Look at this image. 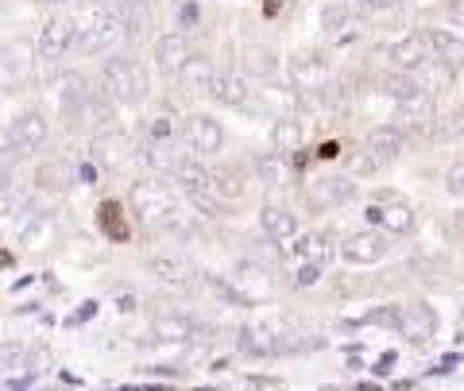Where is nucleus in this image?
<instances>
[{
  "instance_id": "nucleus-41",
  "label": "nucleus",
  "mask_w": 464,
  "mask_h": 391,
  "mask_svg": "<svg viewBox=\"0 0 464 391\" xmlns=\"http://www.w3.org/2000/svg\"><path fill=\"white\" fill-rule=\"evenodd\" d=\"M445 191H449V194H457V198L464 194V155L449 163V171H445Z\"/></svg>"
},
{
  "instance_id": "nucleus-32",
  "label": "nucleus",
  "mask_w": 464,
  "mask_h": 391,
  "mask_svg": "<svg viewBox=\"0 0 464 391\" xmlns=\"http://www.w3.org/2000/svg\"><path fill=\"white\" fill-rule=\"evenodd\" d=\"M414 78H418V85H422V93H430V97H433V93H445L449 85H453L457 70H453V66H445L441 59H430L422 70H418Z\"/></svg>"
},
{
  "instance_id": "nucleus-34",
  "label": "nucleus",
  "mask_w": 464,
  "mask_h": 391,
  "mask_svg": "<svg viewBox=\"0 0 464 391\" xmlns=\"http://www.w3.org/2000/svg\"><path fill=\"white\" fill-rule=\"evenodd\" d=\"M124 27H128V39H148L151 32V12L143 0H124Z\"/></svg>"
},
{
  "instance_id": "nucleus-40",
  "label": "nucleus",
  "mask_w": 464,
  "mask_h": 391,
  "mask_svg": "<svg viewBox=\"0 0 464 391\" xmlns=\"http://www.w3.org/2000/svg\"><path fill=\"white\" fill-rule=\"evenodd\" d=\"M375 171H380V163H375V159L364 152V148H360V152H353V155H348V179H364V175H375Z\"/></svg>"
},
{
  "instance_id": "nucleus-30",
  "label": "nucleus",
  "mask_w": 464,
  "mask_h": 391,
  "mask_svg": "<svg viewBox=\"0 0 464 391\" xmlns=\"http://www.w3.org/2000/svg\"><path fill=\"white\" fill-rule=\"evenodd\" d=\"M54 237H58V221H54V213H51V210L32 213V221H27V225H24V233H20V240L27 244V249H47Z\"/></svg>"
},
{
  "instance_id": "nucleus-39",
  "label": "nucleus",
  "mask_w": 464,
  "mask_h": 391,
  "mask_svg": "<svg viewBox=\"0 0 464 391\" xmlns=\"http://www.w3.org/2000/svg\"><path fill=\"white\" fill-rule=\"evenodd\" d=\"M190 206H194L201 217H209V221H213V217H228V206H225V201L217 198V194H198V198H190Z\"/></svg>"
},
{
  "instance_id": "nucleus-18",
  "label": "nucleus",
  "mask_w": 464,
  "mask_h": 391,
  "mask_svg": "<svg viewBox=\"0 0 464 391\" xmlns=\"http://www.w3.org/2000/svg\"><path fill=\"white\" fill-rule=\"evenodd\" d=\"M259 229L271 237V240H295L298 237V213L290 210V206H279V201H267L264 210H259Z\"/></svg>"
},
{
  "instance_id": "nucleus-19",
  "label": "nucleus",
  "mask_w": 464,
  "mask_h": 391,
  "mask_svg": "<svg viewBox=\"0 0 464 391\" xmlns=\"http://www.w3.org/2000/svg\"><path fill=\"white\" fill-rule=\"evenodd\" d=\"M399 329L411 345H426L433 337V329H438V318H433L426 302H411V307H402V314H399Z\"/></svg>"
},
{
  "instance_id": "nucleus-15",
  "label": "nucleus",
  "mask_w": 464,
  "mask_h": 391,
  "mask_svg": "<svg viewBox=\"0 0 464 391\" xmlns=\"http://www.w3.org/2000/svg\"><path fill=\"white\" fill-rule=\"evenodd\" d=\"M209 182H213V194L225 201H240L244 194H248V171H244V163H217L209 167Z\"/></svg>"
},
{
  "instance_id": "nucleus-49",
  "label": "nucleus",
  "mask_w": 464,
  "mask_h": 391,
  "mask_svg": "<svg viewBox=\"0 0 464 391\" xmlns=\"http://www.w3.org/2000/svg\"><path fill=\"white\" fill-rule=\"evenodd\" d=\"M460 117H464V101H460Z\"/></svg>"
},
{
  "instance_id": "nucleus-45",
  "label": "nucleus",
  "mask_w": 464,
  "mask_h": 391,
  "mask_svg": "<svg viewBox=\"0 0 464 391\" xmlns=\"http://www.w3.org/2000/svg\"><path fill=\"white\" fill-rule=\"evenodd\" d=\"M391 5H395V0H360L364 12H380V8H391Z\"/></svg>"
},
{
  "instance_id": "nucleus-12",
  "label": "nucleus",
  "mask_w": 464,
  "mask_h": 391,
  "mask_svg": "<svg viewBox=\"0 0 464 391\" xmlns=\"http://www.w3.org/2000/svg\"><path fill=\"white\" fill-rule=\"evenodd\" d=\"M186 63H190V43H186V35L167 32V35L155 39V66H159V74L179 78Z\"/></svg>"
},
{
  "instance_id": "nucleus-7",
  "label": "nucleus",
  "mask_w": 464,
  "mask_h": 391,
  "mask_svg": "<svg viewBox=\"0 0 464 391\" xmlns=\"http://www.w3.org/2000/svg\"><path fill=\"white\" fill-rule=\"evenodd\" d=\"M383 54H387V63H391V70H402V74H418L433 54H430V43H426V35L422 32H406V35H399V39H391L387 47H383Z\"/></svg>"
},
{
  "instance_id": "nucleus-11",
  "label": "nucleus",
  "mask_w": 464,
  "mask_h": 391,
  "mask_svg": "<svg viewBox=\"0 0 464 391\" xmlns=\"http://www.w3.org/2000/svg\"><path fill=\"white\" fill-rule=\"evenodd\" d=\"M112 121H116V105H112V97H109V93H101V90H93V97L78 109V117L70 121V124L82 128V132L101 136V132H109V128H112Z\"/></svg>"
},
{
  "instance_id": "nucleus-35",
  "label": "nucleus",
  "mask_w": 464,
  "mask_h": 391,
  "mask_svg": "<svg viewBox=\"0 0 464 391\" xmlns=\"http://www.w3.org/2000/svg\"><path fill=\"white\" fill-rule=\"evenodd\" d=\"M356 194H360V186L348 175H337V179L322 182V201L325 206H348V201H356Z\"/></svg>"
},
{
  "instance_id": "nucleus-46",
  "label": "nucleus",
  "mask_w": 464,
  "mask_h": 391,
  "mask_svg": "<svg viewBox=\"0 0 464 391\" xmlns=\"http://www.w3.org/2000/svg\"><path fill=\"white\" fill-rule=\"evenodd\" d=\"M20 345H5V349H0V360H20Z\"/></svg>"
},
{
  "instance_id": "nucleus-29",
  "label": "nucleus",
  "mask_w": 464,
  "mask_h": 391,
  "mask_svg": "<svg viewBox=\"0 0 464 391\" xmlns=\"http://www.w3.org/2000/svg\"><path fill=\"white\" fill-rule=\"evenodd\" d=\"M302 140H306V128H302L298 117H279L271 128V143L279 155H295L302 148Z\"/></svg>"
},
{
  "instance_id": "nucleus-23",
  "label": "nucleus",
  "mask_w": 464,
  "mask_h": 391,
  "mask_svg": "<svg viewBox=\"0 0 464 391\" xmlns=\"http://www.w3.org/2000/svg\"><path fill=\"white\" fill-rule=\"evenodd\" d=\"M90 97H93L90 78H85V74H63V82H58V105H63V112H66L70 121L78 117V109Z\"/></svg>"
},
{
  "instance_id": "nucleus-5",
  "label": "nucleus",
  "mask_w": 464,
  "mask_h": 391,
  "mask_svg": "<svg viewBox=\"0 0 464 391\" xmlns=\"http://www.w3.org/2000/svg\"><path fill=\"white\" fill-rule=\"evenodd\" d=\"M182 140L194 159H213L225 148V128L217 117H209V112H194V117L182 121Z\"/></svg>"
},
{
  "instance_id": "nucleus-37",
  "label": "nucleus",
  "mask_w": 464,
  "mask_h": 391,
  "mask_svg": "<svg viewBox=\"0 0 464 391\" xmlns=\"http://www.w3.org/2000/svg\"><path fill=\"white\" fill-rule=\"evenodd\" d=\"M101 229H105L112 240H128V225L121 221V206H116V201L101 206Z\"/></svg>"
},
{
  "instance_id": "nucleus-4",
  "label": "nucleus",
  "mask_w": 464,
  "mask_h": 391,
  "mask_svg": "<svg viewBox=\"0 0 464 391\" xmlns=\"http://www.w3.org/2000/svg\"><path fill=\"white\" fill-rule=\"evenodd\" d=\"M136 159H140L136 140L128 132H121V128H109V132L93 136V163L101 171H109V175H124Z\"/></svg>"
},
{
  "instance_id": "nucleus-3",
  "label": "nucleus",
  "mask_w": 464,
  "mask_h": 391,
  "mask_svg": "<svg viewBox=\"0 0 464 391\" xmlns=\"http://www.w3.org/2000/svg\"><path fill=\"white\" fill-rule=\"evenodd\" d=\"M101 82H105V93L112 101H121V105H140V101H148V93H151L148 70H143L136 59H124V54L105 59V66H101Z\"/></svg>"
},
{
  "instance_id": "nucleus-43",
  "label": "nucleus",
  "mask_w": 464,
  "mask_h": 391,
  "mask_svg": "<svg viewBox=\"0 0 464 391\" xmlns=\"http://www.w3.org/2000/svg\"><path fill=\"white\" fill-rule=\"evenodd\" d=\"M317 279H322V268H317V264H302L298 268V287H310V283H317Z\"/></svg>"
},
{
  "instance_id": "nucleus-48",
  "label": "nucleus",
  "mask_w": 464,
  "mask_h": 391,
  "mask_svg": "<svg viewBox=\"0 0 464 391\" xmlns=\"http://www.w3.org/2000/svg\"><path fill=\"white\" fill-rule=\"evenodd\" d=\"M47 5H66V0H47Z\"/></svg>"
},
{
  "instance_id": "nucleus-33",
  "label": "nucleus",
  "mask_w": 464,
  "mask_h": 391,
  "mask_svg": "<svg viewBox=\"0 0 464 391\" xmlns=\"http://www.w3.org/2000/svg\"><path fill=\"white\" fill-rule=\"evenodd\" d=\"M298 252H302V264H317V268H325L333 256H341V244H333L325 233H310V237H302Z\"/></svg>"
},
{
  "instance_id": "nucleus-36",
  "label": "nucleus",
  "mask_w": 464,
  "mask_h": 391,
  "mask_svg": "<svg viewBox=\"0 0 464 391\" xmlns=\"http://www.w3.org/2000/svg\"><path fill=\"white\" fill-rule=\"evenodd\" d=\"M5 74L12 78V82H27V74H32V51L24 47V43H16V47H8V54H5Z\"/></svg>"
},
{
  "instance_id": "nucleus-26",
  "label": "nucleus",
  "mask_w": 464,
  "mask_h": 391,
  "mask_svg": "<svg viewBox=\"0 0 464 391\" xmlns=\"http://www.w3.org/2000/svg\"><path fill=\"white\" fill-rule=\"evenodd\" d=\"M70 182H74V171H70V163H63V159H47V163L35 167V191H43V194H63Z\"/></svg>"
},
{
  "instance_id": "nucleus-42",
  "label": "nucleus",
  "mask_w": 464,
  "mask_h": 391,
  "mask_svg": "<svg viewBox=\"0 0 464 391\" xmlns=\"http://www.w3.org/2000/svg\"><path fill=\"white\" fill-rule=\"evenodd\" d=\"M16 163H20L16 152H12V148H0V191H8L12 175H16Z\"/></svg>"
},
{
  "instance_id": "nucleus-31",
  "label": "nucleus",
  "mask_w": 464,
  "mask_h": 391,
  "mask_svg": "<svg viewBox=\"0 0 464 391\" xmlns=\"http://www.w3.org/2000/svg\"><path fill=\"white\" fill-rule=\"evenodd\" d=\"M252 171H256V179L264 182V186H283L286 182V155L279 152H256L252 155Z\"/></svg>"
},
{
  "instance_id": "nucleus-21",
  "label": "nucleus",
  "mask_w": 464,
  "mask_h": 391,
  "mask_svg": "<svg viewBox=\"0 0 464 391\" xmlns=\"http://www.w3.org/2000/svg\"><path fill=\"white\" fill-rule=\"evenodd\" d=\"M426 43H430V54L433 59H441L445 66L460 70L464 66V35L449 32V27H426Z\"/></svg>"
},
{
  "instance_id": "nucleus-27",
  "label": "nucleus",
  "mask_w": 464,
  "mask_h": 391,
  "mask_svg": "<svg viewBox=\"0 0 464 391\" xmlns=\"http://www.w3.org/2000/svg\"><path fill=\"white\" fill-rule=\"evenodd\" d=\"M380 93H387L395 105H406V101L422 97V85H418L414 74H402V70H383V74H380Z\"/></svg>"
},
{
  "instance_id": "nucleus-17",
  "label": "nucleus",
  "mask_w": 464,
  "mask_h": 391,
  "mask_svg": "<svg viewBox=\"0 0 464 391\" xmlns=\"http://www.w3.org/2000/svg\"><path fill=\"white\" fill-rule=\"evenodd\" d=\"M368 229H380L387 237L411 233L414 229V210L406 201H395V206H368Z\"/></svg>"
},
{
  "instance_id": "nucleus-25",
  "label": "nucleus",
  "mask_w": 464,
  "mask_h": 391,
  "mask_svg": "<svg viewBox=\"0 0 464 391\" xmlns=\"http://www.w3.org/2000/svg\"><path fill=\"white\" fill-rule=\"evenodd\" d=\"M194 333H198V326H194V318H186V314H159L151 322V337L155 341L182 345V341H190Z\"/></svg>"
},
{
  "instance_id": "nucleus-10",
  "label": "nucleus",
  "mask_w": 464,
  "mask_h": 391,
  "mask_svg": "<svg viewBox=\"0 0 464 391\" xmlns=\"http://www.w3.org/2000/svg\"><path fill=\"white\" fill-rule=\"evenodd\" d=\"M47 136H51V124H47V117L32 109V112H20V117L12 121V128H8V148L24 159V155L39 152L43 143H47Z\"/></svg>"
},
{
  "instance_id": "nucleus-1",
  "label": "nucleus",
  "mask_w": 464,
  "mask_h": 391,
  "mask_svg": "<svg viewBox=\"0 0 464 391\" xmlns=\"http://www.w3.org/2000/svg\"><path fill=\"white\" fill-rule=\"evenodd\" d=\"M128 201H132V213L140 217L148 229H174L179 225V194L170 191L167 182L159 179H140L132 182V191H128Z\"/></svg>"
},
{
  "instance_id": "nucleus-47",
  "label": "nucleus",
  "mask_w": 464,
  "mask_h": 391,
  "mask_svg": "<svg viewBox=\"0 0 464 391\" xmlns=\"http://www.w3.org/2000/svg\"><path fill=\"white\" fill-rule=\"evenodd\" d=\"M290 5V0H267V16H275V12H283Z\"/></svg>"
},
{
  "instance_id": "nucleus-14",
  "label": "nucleus",
  "mask_w": 464,
  "mask_h": 391,
  "mask_svg": "<svg viewBox=\"0 0 464 391\" xmlns=\"http://www.w3.org/2000/svg\"><path fill=\"white\" fill-rule=\"evenodd\" d=\"M364 152L380 163V171L391 167L399 159V152H402V128L399 124H375L372 132L364 136Z\"/></svg>"
},
{
  "instance_id": "nucleus-8",
  "label": "nucleus",
  "mask_w": 464,
  "mask_h": 391,
  "mask_svg": "<svg viewBox=\"0 0 464 391\" xmlns=\"http://www.w3.org/2000/svg\"><path fill=\"white\" fill-rule=\"evenodd\" d=\"M290 85H295V93H322L325 85L333 82V70L322 54L314 51H298L295 59H290Z\"/></svg>"
},
{
  "instance_id": "nucleus-24",
  "label": "nucleus",
  "mask_w": 464,
  "mask_h": 391,
  "mask_svg": "<svg viewBox=\"0 0 464 391\" xmlns=\"http://www.w3.org/2000/svg\"><path fill=\"white\" fill-rule=\"evenodd\" d=\"M279 326H271V322H256V326H244L240 329V349L244 353H259V357H267V353H279Z\"/></svg>"
},
{
  "instance_id": "nucleus-13",
  "label": "nucleus",
  "mask_w": 464,
  "mask_h": 391,
  "mask_svg": "<svg viewBox=\"0 0 464 391\" xmlns=\"http://www.w3.org/2000/svg\"><path fill=\"white\" fill-rule=\"evenodd\" d=\"M209 97L217 101V105H225V109H244L252 101L248 78L237 74V70H217L213 85H209Z\"/></svg>"
},
{
  "instance_id": "nucleus-22",
  "label": "nucleus",
  "mask_w": 464,
  "mask_h": 391,
  "mask_svg": "<svg viewBox=\"0 0 464 391\" xmlns=\"http://www.w3.org/2000/svg\"><path fill=\"white\" fill-rule=\"evenodd\" d=\"M275 66H279V54H275V47H267V43H240V70L248 78H271Z\"/></svg>"
},
{
  "instance_id": "nucleus-28",
  "label": "nucleus",
  "mask_w": 464,
  "mask_h": 391,
  "mask_svg": "<svg viewBox=\"0 0 464 391\" xmlns=\"http://www.w3.org/2000/svg\"><path fill=\"white\" fill-rule=\"evenodd\" d=\"M213 63L206 59V54H190V63L182 66V74H179V85L182 90H190V93H209V85H213Z\"/></svg>"
},
{
  "instance_id": "nucleus-38",
  "label": "nucleus",
  "mask_w": 464,
  "mask_h": 391,
  "mask_svg": "<svg viewBox=\"0 0 464 391\" xmlns=\"http://www.w3.org/2000/svg\"><path fill=\"white\" fill-rule=\"evenodd\" d=\"M348 24H353V8H348V5H329L322 12V27H325V32H333V35L344 32Z\"/></svg>"
},
{
  "instance_id": "nucleus-9",
  "label": "nucleus",
  "mask_w": 464,
  "mask_h": 391,
  "mask_svg": "<svg viewBox=\"0 0 464 391\" xmlns=\"http://www.w3.org/2000/svg\"><path fill=\"white\" fill-rule=\"evenodd\" d=\"M74 35H78V24H74V16H51L47 24L39 27V43H35V54L43 63H58L63 54L74 47Z\"/></svg>"
},
{
  "instance_id": "nucleus-16",
  "label": "nucleus",
  "mask_w": 464,
  "mask_h": 391,
  "mask_svg": "<svg viewBox=\"0 0 464 391\" xmlns=\"http://www.w3.org/2000/svg\"><path fill=\"white\" fill-rule=\"evenodd\" d=\"M148 271H151L163 287H174V291H182V287L194 283V268L186 264L182 256H174V252H155V256L148 259Z\"/></svg>"
},
{
  "instance_id": "nucleus-44",
  "label": "nucleus",
  "mask_w": 464,
  "mask_h": 391,
  "mask_svg": "<svg viewBox=\"0 0 464 391\" xmlns=\"http://www.w3.org/2000/svg\"><path fill=\"white\" fill-rule=\"evenodd\" d=\"M449 233H453L457 244H464V210H457L453 217H449Z\"/></svg>"
},
{
  "instance_id": "nucleus-6",
  "label": "nucleus",
  "mask_w": 464,
  "mask_h": 391,
  "mask_svg": "<svg viewBox=\"0 0 464 391\" xmlns=\"http://www.w3.org/2000/svg\"><path fill=\"white\" fill-rule=\"evenodd\" d=\"M391 252V237L380 233V229H356L341 240V259L353 268H372Z\"/></svg>"
},
{
  "instance_id": "nucleus-20",
  "label": "nucleus",
  "mask_w": 464,
  "mask_h": 391,
  "mask_svg": "<svg viewBox=\"0 0 464 391\" xmlns=\"http://www.w3.org/2000/svg\"><path fill=\"white\" fill-rule=\"evenodd\" d=\"M237 287H240V298H248V302H256V298H267L271 295V287H275V279H271V271L259 264V259H240L237 264Z\"/></svg>"
},
{
  "instance_id": "nucleus-2",
  "label": "nucleus",
  "mask_w": 464,
  "mask_h": 391,
  "mask_svg": "<svg viewBox=\"0 0 464 391\" xmlns=\"http://www.w3.org/2000/svg\"><path fill=\"white\" fill-rule=\"evenodd\" d=\"M74 24H78L74 47H78L82 54H105V51H112L121 39H128V27H124L121 8L93 5L90 12H82Z\"/></svg>"
}]
</instances>
